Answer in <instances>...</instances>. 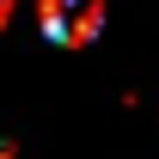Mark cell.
I'll return each mask as SVG.
<instances>
[{"mask_svg": "<svg viewBox=\"0 0 159 159\" xmlns=\"http://www.w3.org/2000/svg\"><path fill=\"white\" fill-rule=\"evenodd\" d=\"M37 19H43V37L49 43L80 49V43H92L104 31V0H43Z\"/></svg>", "mask_w": 159, "mask_h": 159, "instance_id": "6da1fadb", "label": "cell"}]
</instances>
